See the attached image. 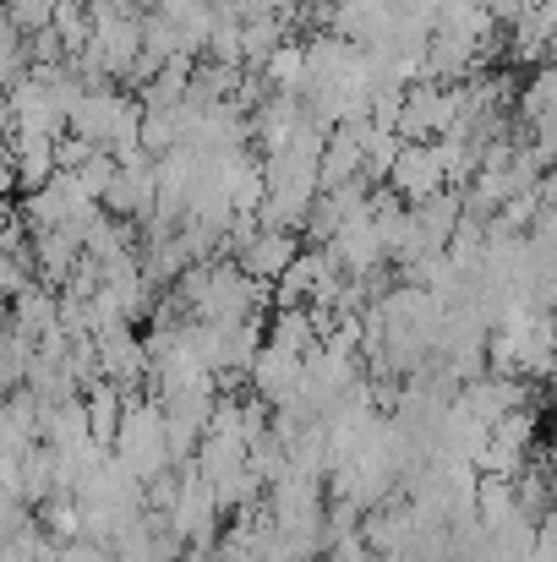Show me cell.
Returning <instances> with one entry per match:
<instances>
[{
  "instance_id": "8",
  "label": "cell",
  "mask_w": 557,
  "mask_h": 562,
  "mask_svg": "<svg viewBox=\"0 0 557 562\" xmlns=\"http://www.w3.org/2000/svg\"><path fill=\"white\" fill-rule=\"evenodd\" d=\"M49 27H55V38H60L66 60H71L77 49H88V38H93V22H88V5H82V0H55Z\"/></svg>"
},
{
  "instance_id": "4",
  "label": "cell",
  "mask_w": 557,
  "mask_h": 562,
  "mask_svg": "<svg viewBox=\"0 0 557 562\" xmlns=\"http://www.w3.org/2000/svg\"><path fill=\"white\" fill-rule=\"evenodd\" d=\"M296 251H301V246H296V235H290V229H263V224H257V229H252L230 257H235V268H241V273H252V279L274 284V279L290 268V257H296Z\"/></svg>"
},
{
  "instance_id": "7",
  "label": "cell",
  "mask_w": 557,
  "mask_h": 562,
  "mask_svg": "<svg viewBox=\"0 0 557 562\" xmlns=\"http://www.w3.org/2000/svg\"><path fill=\"white\" fill-rule=\"evenodd\" d=\"M257 77L268 82V93H296V99H301V93H307V49L285 38V44L257 66Z\"/></svg>"
},
{
  "instance_id": "9",
  "label": "cell",
  "mask_w": 557,
  "mask_h": 562,
  "mask_svg": "<svg viewBox=\"0 0 557 562\" xmlns=\"http://www.w3.org/2000/svg\"><path fill=\"white\" fill-rule=\"evenodd\" d=\"M0 5H5V16H11L22 33L44 27V22H49V11H55V0H0Z\"/></svg>"
},
{
  "instance_id": "2",
  "label": "cell",
  "mask_w": 557,
  "mask_h": 562,
  "mask_svg": "<svg viewBox=\"0 0 557 562\" xmlns=\"http://www.w3.org/2000/svg\"><path fill=\"white\" fill-rule=\"evenodd\" d=\"M382 187L393 191L404 207L421 202V196H432V191H443L448 187V176H443V154H437V143H404L399 159L388 165Z\"/></svg>"
},
{
  "instance_id": "6",
  "label": "cell",
  "mask_w": 557,
  "mask_h": 562,
  "mask_svg": "<svg viewBox=\"0 0 557 562\" xmlns=\"http://www.w3.org/2000/svg\"><path fill=\"white\" fill-rule=\"evenodd\" d=\"M263 345H274V350H290V356H307V350H318L312 312H307V306H279V312H268Z\"/></svg>"
},
{
  "instance_id": "1",
  "label": "cell",
  "mask_w": 557,
  "mask_h": 562,
  "mask_svg": "<svg viewBox=\"0 0 557 562\" xmlns=\"http://www.w3.org/2000/svg\"><path fill=\"white\" fill-rule=\"evenodd\" d=\"M459 115V93L443 82H404L399 93V115H393V137L399 143H437Z\"/></svg>"
},
{
  "instance_id": "5",
  "label": "cell",
  "mask_w": 557,
  "mask_h": 562,
  "mask_svg": "<svg viewBox=\"0 0 557 562\" xmlns=\"http://www.w3.org/2000/svg\"><path fill=\"white\" fill-rule=\"evenodd\" d=\"M246 387H252L268 409H274V404H290V398L301 393V356L263 345V350L252 356V367H246Z\"/></svg>"
},
{
  "instance_id": "3",
  "label": "cell",
  "mask_w": 557,
  "mask_h": 562,
  "mask_svg": "<svg viewBox=\"0 0 557 562\" xmlns=\"http://www.w3.org/2000/svg\"><path fill=\"white\" fill-rule=\"evenodd\" d=\"M93 361L99 376H110L115 387H137L148 376V356H143V334H132V323H110L93 334Z\"/></svg>"
}]
</instances>
